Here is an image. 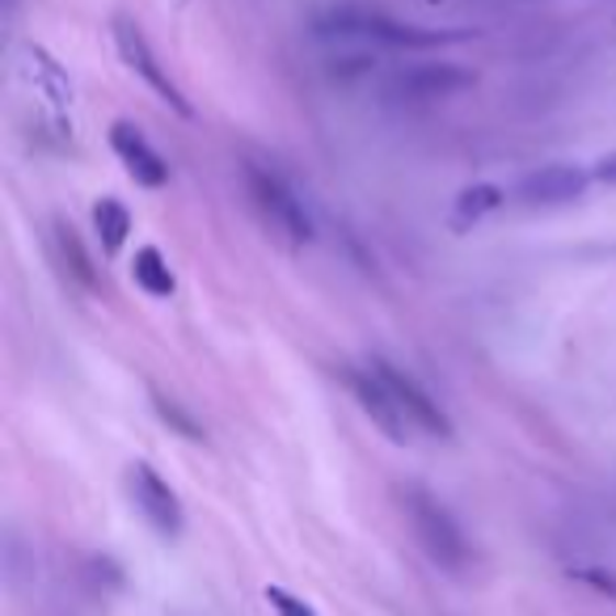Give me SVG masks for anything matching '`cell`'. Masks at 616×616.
<instances>
[{
    "mask_svg": "<svg viewBox=\"0 0 616 616\" xmlns=\"http://www.w3.org/2000/svg\"><path fill=\"white\" fill-rule=\"evenodd\" d=\"M317 30L322 34H338V38H368V43H380V47H405V52H430V47H448V43H464L469 30H427L414 26V22H402L376 4H363V0H343L334 9H325L317 18Z\"/></svg>",
    "mask_w": 616,
    "mask_h": 616,
    "instance_id": "obj_1",
    "label": "cell"
},
{
    "mask_svg": "<svg viewBox=\"0 0 616 616\" xmlns=\"http://www.w3.org/2000/svg\"><path fill=\"white\" fill-rule=\"evenodd\" d=\"M397 499H402V511L410 519V533L418 536V545L427 549L430 562L439 570H448V574H464L469 562H473V549H469V536L456 524L452 511L418 482H405Z\"/></svg>",
    "mask_w": 616,
    "mask_h": 616,
    "instance_id": "obj_2",
    "label": "cell"
},
{
    "mask_svg": "<svg viewBox=\"0 0 616 616\" xmlns=\"http://www.w3.org/2000/svg\"><path fill=\"white\" fill-rule=\"evenodd\" d=\"M245 190L254 199L258 215L267 220L270 228L283 237L288 245L313 242V215L304 208V199L288 187L283 173H275L267 165H245Z\"/></svg>",
    "mask_w": 616,
    "mask_h": 616,
    "instance_id": "obj_3",
    "label": "cell"
},
{
    "mask_svg": "<svg viewBox=\"0 0 616 616\" xmlns=\"http://www.w3.org/2000/svg\"><path fill=\"white\" fill-rule=\"evenodd\" d=\"M114 47H119V55H123V64L132 68L139 81L148 85L157 98H161L165 107L173 110V114H182V119H190L194 110H190V102L182 98V89L173 85V77H169V68H165L161 59H157V52H153V43H148V34L139 30V22L135 18H127V13H119L114 18Z\"/></svg>",
    "mask_w": 616,
    "mask_h": 616,
    "instance_id": "obj_4",
    "label": "cell"
},
{
    "mask_svg": "<svg viewBox=\"0 0 616 616\" xmlns=\"http://www.w3.org/2000/svg\"><path fill=\"white\" fill-rule=\"evenodd\" d=\"M368 368L384 380V389L393 393V402L402 405V414L410 418V427L423 430V435H435V439H452V418H448V410L435 402V397H430L427 389L405 372V368L389 363V359H380V355L368 359Z\"/></svg>",
    "mask_w": 616,
    "mask_h": 616,
    "instance_id": "obj_5",
    "label": "cell"
},
{
    "mask_svg": "<svg viewBox=\"0 0 616 616\" xmlns=\"http://www.w3.org/2000/svg\"><path fill=\"white\" fill-rule=\"evenodd\" d=\"M127 490H132L135 511L148 519V528H153V533L165 536V540L182 536V528H187L182 503H178V494L169 490V482H165L148 460H135L132 469H127Z\"/></svg>",
    "mask_w": 616,
    "mask_h": 616,
    "instance_id": "obj_6",
    "label": "cell"
},
{
    "mask_svg": "<svg viewBox=\"0 0 616 616\" xmlns=\"http://www.w3.org/2000/svg\"><path fill=\"white\" fill-rule=\"evenodd\" d=\"M473 72L460 68V64H410L402 68L393 81H389V93L402 98V102H444V98H456L464 89H473Z\"/></svg>",
    "mask_w": 616,
    "mask_h": 616,
    "instance_id": "obj_7",
    "label": "cell"
},
{
    "mask_svg": "<svg viewBox=\"0 0 616 616\" xmlns=\"http://www.w3.org/2000/svg\"><path fill=\"white\" fill-rule=\"evenodd\" d=\"M343 384L350 389V397L359 402V410H363L393 444H405V439L414 435L410 418L402 414V405L393 402V393L384 389V380H380L368 363H363V368H343Z\"/></svg>",
    "mask_w": 616,
    "mask_h": 616,
    "instance_id": "obj_8",
    "label": "cell"
},
{
    "mask_svg": "<svg viewBox=\"0 0 616 616\" xmlns=\"http://www.w3.org/2000/svg\"><path fill=\"white\" fill-rule=\"evenodd\" d=\"M110 148H114V157L123 161V169L135 178V187L161 190L165 182H169V161L144 139V132H139L135 123L119 119V123L110 127Z\"/></svg>",
    "mask_w": 616,
    "mask_h": 616,
    "instance_id": "obj_9",
    "label": "cell"
},
{
    "mask_svg": "<svg viewBox=\"0 0 616 616\" xmlns=\"http://www.w3.org/2000/svg\"><path fill=\"white\" fill-rule=\"evenodd\" d=\"M583 190H587V173L583 169H574V165H540L533 169L524 182H519V199L528 203V208H562V203H574V199H583Z\"/></svg>",
    "mask_w": 616,
    "mask_h": 616,
    "instance_id": "obj_10",
    "label": "cell"
},
{
    "mask_svg": "<svg viewBox=\"0 0 616 616\" xmlns=\"http://www.w3.org/2000/svg\"><path fill=\"white\" fill-rule=\"evenodd\" d=\"M18 72H22V81H26L52 110L72 107V77L64 72V64H59L52 52H43V47H34V43L22 47V55H18Z\"/></svg>",
    "mask_w": 616,
    "mask_h": 616,
    "instance_id": "obj_11",
    "label": "cell"
},
{
    "mask_svg": "<svg viewBox=\"0 0 616 616\" xmlns=\"http://www.w3.org/2000/svg\"><path fill=\"white\" fill-rule=\"evenodd\" d=\"M55 254H59V267L68 270V279L81 288V292H98L102 279H98V267L85 249L81 233L68 224V220H55Z\"/></svg>",
    "mask_w": 616,
    "mask_h": 616,
    "instance_id": "obj_12",
    "label": "cell"
},
{
    "mask_svg": "<svg viewBox=\"0 0 616 616\" xmlns=\"http://www.w3.org/2000/svg\"><path fill=\"white\" fill-rule=\"evenodd\" d=\"M132 279L135 288L144 295H153V300H169L173 288H178V279H173V270L165 262V254L157 245H139L132 258Z\"/></svg>",
    "mask_w": 616,
    "mask_h": 616,
    "instance_id": "obj_13",
    "label": "cell"
},
{
    "mask_svg": "<svg viewBox=\"0 0 616 616\" xmlns=\"http://www.w3.org/2000/svg\"><path fill=\"white\" fill-rule=\"evenodd\" d=\"M93 228H98V242L107 254H119L127 237H132V212L119 203V199H102L98 208H93Z\"/></svg>",
    "mask_w": 616,
    "mask_h": 616,
    "instance_id": "obj_14",
    "label": "cell"
},
{
    "mask_svg": "<svg viewBox=\"0 0 616 616\" xmlns=\"http://www.w3.org/2000/svg\"><path fill=\"white\" fill-rule=\"evenodd\" d=\"M507 203V194H503V187H494V182H478V187H469V190H460V199H456V220L460 224H478L482 215L490 212H499Z\"/></svg>",
    "mask_w": 616,
    "mask_h": 616,
    "instance_id": "obj_15",
    "label": "cell"
},
{
    "mask_svg": "<svg viewBox=\"0 0 616 616\" xmlns=\"http://www.w3.org/2000/svg\"><path fill=\"white\" fill-rule=\"evenodd\" d=\"M153 405H157L165 427H173L182 439H190V444H203V427H199V418H194L190 410H182V402H173V397H165V393H153Z\"/></svg>",
    "mask_w": 616,
    "mask_h": 616,
    "instance_id": "obj_16",
    "label": "cell"
},
{
    "mask_svg": "<svg viewBox=\"0 0 616 616\" xmlns=\"http://www.w3.org/2000/svg\"><path fill=\"white\" fill-rule=\"evenodd\" d=\"M267 604L279 616H317V608H313V604H304L300 595H292L288 587H279V583H270V587H267Z\"/></svg>",
    "mask_w": 616,
    "mask_h": 616,
    "instance_id": "obj_17",
    "label": "cell"
},
{
    "mask_svg": "<svg viewBox=\"0 0 616 616\" xmlns=\"http://www.w3.org/2000/svg\"><path fill=\"white\" fill-rule=\"evenodd\" d=\"M570 579H574V583H587V587L600 591V595H616V574H608V570H595V565H574V570H570Z\"/></svg>",
    "mask_w": 616,
    "mask_h": 616,
    "instance_id": "obj_18",
    "label": "cell"
},
{
    "mask_svg": "<svg viewBox=\"0 0 616 616\" xmlns=\"http://www.w3.org/2000/svg\"><path fill=\"white\" fill-rule=\"evenodd\" d=\"M595 178H600V182H608V187H616V153H608L604 161L595 165Z\"/></svg>",
    "mask_w": 616,
    "mask_h": 616,
    "instance_id": "obj_19",
    "label": "cell"
}]
</instances>
